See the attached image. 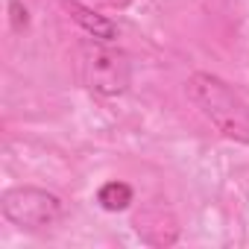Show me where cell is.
Here are the masks:
<instances>
[{"mask_svg":"<svg viewBox=\"0 0 249 249\" xmlns=\"http://www.w3.org/2000/svg\"><path fill=\"white\" fill-rule=\"evenodd\" d=\"M185 94L223 138L249 144V106L220 76L194 73L185 82Z\"/></svg>","mask_w":249,"mask_h":249,"instance_id":"6da1fadb","label":"cell"},{"mask_svg":"<svg viewBox=\"0 0 249 249\" xmlns=\"http://www.w3.org/2000/svg\"><path fill=\"white\" fill-rule=\"evenodd\" d=\"M76 71L88 91L103 97H120L129 91L132 82V65L129 56L108 47V41H88L76 50Z\"/></svg>","mask_w":249,"mask_h":249,"instance_id":"7a4b0ae2","label":"cell"},{"mask_svg":"<svg viewBox=\"0 0 249 249\" xmlns=\"http://www.w3.org/2000/svg\"><path fill=\"white\" fill-rule=\"evenodd\" d=\"M0 211L3 217L27 231H38V229H50L62 220L65 205L56 194L44 191V188H33V185H21V188H9L0 196Z\"/></svg>","mask_w":249,"mask_h":249,"instance_id":"3957f363","label":"cell"},{"mask_svg":"<svg viewBox=\"0 0 249 249\" xmlns=\"http://www.w3.org/2000/svg\"><path fill=\"white\" fill-rule=\"evenodd\" d=\"M62 9L71 15V21H76L94 41H111L117 38V27L106 18V15H97L94 9L82 6L79 0H62Z\"/></svg>","mask_w":249,"mask_h":249,"instance_id":"277c9868","label":"cell"},{"mask_svg":"<svg viewBox=\"0 0 249 249\" xmlns=\"http://www.w3.org/2000/svg\"><path fill=\"white\" fill-rule=\"evenodd\" d=\"M132 188L126 182H106L100 191H97V202L106 208V211H123V208H129L132 202Z\"/></svg>","mask_w":249,"mask_h":249,"instance_id":"5b68a950","label":"cell"},{"mask_svg":"<svg viewBox=\"0 0 249 249\" xmlns=\"http://www.w3.org/2000/svg\"><path fill=\"white\" fill-rule=\"evenodd\" d=\"M12 21H15V30H24L27 27V9L18 3V0H12Z\"/></svg>","mask_w":249,"mask_h":249,"instance_id":"8992f818","label":"cell"}]
</instances>
